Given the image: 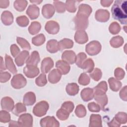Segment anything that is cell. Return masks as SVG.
Listing matches in <instances>:
<instances>
[{"instance_id": "obj_30", "label": "cell", "mask_w": 127, "mask_h": 127, "mask_svg": "<svg viewBox=\"0 0 127 127\" xmlns=\"http://www.w3.org/2000/svg\"><path fill=\"white\" fill-rule=\"evenodd\" d=\"M46 48L47 50L51 53L57 52L59 50L58 41L55 39H52L48 41L46 45Z\"/></svg>"}, {"instance_id": "obj_15", "label": "cell", "mask_w": 127, "mask_h": 127, "mask_svg": "<svg viewBox=\"0 0 127 127\" xmlns=\"http://www.w3.org/2000/svg\"><path fill=\"white\" fill-rule=\"evenodd\" d=\"M76 56L73 51H65L62 56V59L63 61L70 64H73L75 63Z\"/></svg>"}, {"instance_id": "obj_49", "label": "cell", "mask_w": 127, "mask_h": 127, "mask_svg": "<svg viewBox=\"0 0 127 127\" xmlns=\"http://www.w3.org/2000/svg\"><path fill=\"white\" fill-rule=\"evenodd\" d=\"M54 4L56 10L58 13H63L65 10V5L64 3L62 1L56 0L54 1Z\"/></svg>"}, {"instance_id": "obj_10", "label": "cell", "mask_w": 127, "mask_h": 127, "mask_svg": "<svg viewBox=\"0 0 127 127\" xmlns=\"http://www.w3.org/2000/svg\"><path fill=\"white\" fill-rule=\"evenodd\" d=\"M95 17L97 21L101 22H105L109 20L110 13L107 10L100 9L96 11Z\"/></svg>"}, {"instance_id": "obj_6", "label": "cell", "mask_w": 127, "mask_h": 127, "mask_svg": "<svg viewBox=\"0 0 127 127\" xmlns=\"http://www.w3.org/2000/svg\"><path fill=\"white\" fill-rule=\"evenodd\" d=\"M18 123L20 127H31L33 126V117L29 113L23 114L20 115Z\"/></svg>"}, {"instance_id": "obj_54", "label": "cell", "mask_w": 127, "mask_h": 127, "mask_svg": "<svg viewBox=\"0 0 127 127\" xmlns=\"http://www.w3.org/2000/svg\"><path fill=\"white\" fill-rule=\"evenodd\" d=\"M88 108L90 112H98L101 110V107L98 104L94 102H90L88 104Z\"/></svg>"}, {"instance_id": "obj_27", "label": "cell", "mask_w": 127, "mask_h": 127, "mask_svg": "<svg viewBox=\"0 0 127 127\" xmlns=\"http://www.w3.org/2000/svg\"><path fill=\"white\" fill-rule=\"evenodd\" d=\"M5 67L9 71L13 74H15L17 73V71L15 64L13 63L12 59L7 54H5Z\"/></svg>"}, {"instance_id": "obj_60", "label": "cell", "mask_w": 127, "mask_h": 127, "mask_svg": "<svg viewBox=\"0 0 127 127\" xmlns=\"http://www.w3.org/2000/svg\"><path fill=\"white\" fill-rule=\"evenodd\" d=\"M9 0H0V7L1 8H5L9 5Z\"/></svg>"}, {"instance_id": "obj_25", "label": "cell", "mask_w": 127, "mask_h": 127, "mask_svg": "<svg viewBox=\"0 0 127 127\" xmlns=\"http://www.w3.org/2000/svg\"><path fill=\"white\" fill-rule=\"evenodd\" d=\"M80 95L84 101H89L94 98L93 90L90 88H85L82 90Z\"/></svg>"}, {"instance_id": "obj_47", "label": "cell", "mask_w": 127, "mask_h": 127, "mask_svg": "<svg viewBox=\"0 0 127 127\" xmlns=\"http://www.w3.org/2000/svg\"><path fill=\"white\" fill-rule=\"evenodd\" d=\"M86 58L87 56L84 53H80L78 54L76 57L75 64L79 67L81 68L83 62L86 60Z\"/></svg>"}, {"instance_id": "obj_51", "label": "cell", "mask_w": 127, "mask_h": 127, "mask_svg": "<svg viewBox=\"0 0 127 127\" xmlns=\"http://www.w3.org/2000/svg\"><path fill=\"white\" fill-rule=\"evenodd\" d=\"M78 81L82 85H87L90 82V78L85 73H82L78 78Z\"/></svg>"}, {"instance_id": "obj_44", "label": "cell", "mask_w": 127, "mask_h": 127, "mask_svg": "<svg viewBox=\"0 0 127 127\" xmlns=\"http://www.w3.org/2000/svg\"><path fill=\"white\" fill-rule=\"evenodd\" d=\"M47 83L46 75L45 73H41L40 75L36 78L35 83L38 86L42 87L45 86Z\"/></svg>"}, {"instance_id": "obj_2", "label": "cell", "mask_w": 127, "mask_h": 127, "mask_svg": "<svg viewBox=\"0 0 127 127\" xmlns=\"http://www.w3.org/2000/svg\"><path fill=\"white\" fill-rule=\"evenodd\" d=\"M49 108V105L47 101H41L35 105L33 109V113L37 117H42L46 114Z\"/></svg>"}, {"instance_id": "obj_43", "label": "cell", "mask_w": 127, "mask_h": 127, "mask_svg": "<svg viewBox=\"0 0 127 127\" xmlns=\"http://www.w3.org/2000/svg\"><path fill=\"white\" fill-rule=\"evenodd\" d=\"M69 113L63 108H61L58 110L56 113L57 117L61 121H65L69 117Z\"/></svg>"}, {"instance_id": "obj_46", "label": "cell", "mask_w": 127, "mask_h": 127, "mask_svg": "<svg viewBox=\"0 0 127 127\" xmlns=\"http://www.w3.org/2000/svg\"><path fill=\"white\" fill-rule=\"evenodd\" d=\"M16 21L17 24L21 27L27 26L29 22L28 18L25 15H21L17 17L16 19Z\"/></svg>"}, {"instance_id": "obj_9", "label": "cell", "mask_w": 127, "mask_h": 127, "mask_svg": "<svg viewBox=\"0 0 127 127\" xmlns=\"http://www.w3.org/2000/svg\"><path fill=\"white\" fill-rule=\"evenodd\" d=\"M45 29L46 31L50 34H56L60 30V26L56 21L51 20L47 22Z\"/></svg>"}, {"instance_id": "obj_39", "label": "cell", "mask_w": 127, "mask_h": 127, "mask_svg": "<svg viewBox=\"0 0 127 127\" xmlns=\"http://www.w3.org/2000/svg\"><path fill=\"white\" fill-rule=\"evenodd\" d=\"M75 114L78 118L84 117L86 114V110L85 107L81 104L77 105L75 110Z\"/></svg>"}, {"instance_id": "obj_45", "label": "cell", "mask_w": 127, "mask_h": 127, "mask_svg": "<svg viewBox=\"0 0 127 127\" xmlns=\"http://www.w3.org/2000/svg\"><path fill=\"white\" fill-rule=\"evenodd\" d=\"M121 29L120 25L117 22H113L111 23L109 27L110 32L113 35L118 34L120 31Z\"/></svg>"}, {"instance_id": "obj_32", "label": "cell", "mask_w": 127, "mask_h": 127, "mask_svg": "<svg viewBox=\"0 0 127 127\" xmlns=\"http://www.w3.org/2000/svg\"><path fill=\"white\" fill-rule=\"evenodd\" d=\"M66 93L70 96H74L78 93L79 86L75 83H68L65 88Z\"/></svg>"}, {"instance_id": "obj_5", "label": "cell", "mask_w": 127, "mask_h": 127, "mask_svg": "<svg viewBox=\"0 0 127 127\" xmlns=\"http://www.w3.org/2000/svg\"><path fill=\"white\" fill-rule=\"evenodd\" d=\"M73 21L75 24V29L78 30H85L87 28L88 25V18L76 15L73 19Z\"/></svg>"}, {"instance_id": "obj_36", "label": "cell", "mask_w": 127, "mask_h": 127, "mask_svg": "<svg viewBox=\"0 0 127 127\" xmlns=\"http://www.w3.org/2000/svg\"><path fill=\"white\" fill-rule=\"evenodd\" d=\"M41 25L40 23L37 21H33L28 28V31L31 35H35L38 33L40 30Z\"/></svg>"}, {"instance_id": "obj_56", "label": "cell", "mask_w": 127, "mask_h": 127, "mask_svg": "<svg viewBox=\"0 0 127 127\" xmlns=\"http://www.w3.org/2000/svg\"><path fill=\"white\" fill-rule=\"evenodd\" d=\"M10 52L12 56L15 57L20 52V49L16 45L13 44L10 46Z\"/></svg>"}, {"instance_id": "obj_52", "label": "cell", "mask_w": 127, "mask_h": 127, "mask_svg": "<svg viewBox=\"0 0 127 127\" xmlns=\"http://www.w3.org/2000/svg\"><path fill=\"white\" fill-rule=\"evenodd\" d=\"M74 106L73 102L71 101H66L64 102L61 106V108L66 110L69 114L71 113L74 109Z\"/></svg>"}, {"instance_id": "obj_8", "label": "cell", "mask_w": 127, "mask_h": 127, "mask_svg": "<svg viewBox=\"0 0 127 127\" xmlns=\"http://www.w3.org/2000/svg\"><path fill=\"white\" fill-rule=\"evenodd\" d=\"M24 74L28 78H34L39 73V69L37 66L26 65L23 68Z\"/></svg>"}, {"instance_id": "obj_34", "label": "cell", "mask_w": 127, "mask_h": 127, "mask_svg": "<svg viewBox=\"0 0 127 127\" xmlns=\"http://www.w3.org/2000/svg\"><path fill=\"white\" fill-rule=\"evenodd\" d=\"M124 40L122 37L117 36L113 37L110 41V44L112 47L115 48H118L122 46L124 43Z\"/></svg>"}, {"instance_id": "obj_40", "label": "cell", "mask_w": 127, "mask_h": 127, "mask_svg": "<svg viewBox=\"0 0 127 127\" xmlns=\"http://www.w3.org/2000/svg\"><path fill=\"white\" fill-rule=\"evenodd\" d=\"M79 1L66 0L65 2V8L69 12H75L76 10L75 4Z\"/></svg>"}, {"instance_id": "obj_12", "label": "cell", "mask_w": 127, "mask_h": 127, "mask_svg": "<svg viewBox=\"0 0 127 127\" xmlns=\"http://www.w3.org/2000/svg\"><path fill=\"white\" fill-rule=\"evenodd\" d=\"M54 66V62L50 57L44 58L41 63V69L43 73H47Z\"/></svg>"}, {"instance_id": "obj_53", "label": "cell", "mask_w": 127, "mask_h": 127, "mask_svg": "<svg viewBox=\"0 0 127 127\" xmlns=\"http://www.w3.org/2000/svg\"><path fill=\"white\" fill-rule=\"evenodd\" d=\"M114 75L118 80H121L125 75V71L121 67H117L115 70Z\"/></svg>"}, {"instance_id": "obj_41", "label": "cell", "mask_w": 127, "mask_h": 127, "mask_svg": "<svg viewBox=\"0 0 127 127\" xmlns=\"http://www.w3.org/2000/svg\"><path fill=\"white\" fill-rule=\"evenodd\" d=\"M114 118L120 124H125L127 122V114L125 112H119L115 115Z\"/></svg>"}, {"instance_id": "obj_33", "label": "cell", "mask_w": 127, "mask_h": 127, "mask_svg": "<svg viewBox=\"0 0 127 127\" xmlns=\"http://www.w3.org/2000/svg\"><path fill=\"white\" fill-rule=\"evenodd\" d=\"M94 67V63L91 59H87L83 62L81 68L83 69L85 72L90 73L93 70Z\"/></svg>"}, {"instance_id": "obj_26", "label": "cell", "mask_w": 127, "mask_h": 127, "mask_svg": "<svg viewBox=\"0 0 127 127\" xmlns=\"http://www.w3.org/2000/svg\"><path fill=\"white\" fill-rule=\"evenodd\" d=\"M1 20L3 24L5 25H9L13 23V15L9 11H4L1 15Z\"/></svg>"}, {"instance_id": "obj_21", "label": "cell", "mask_w": 127, "mask_h": 127, "mask_svg": "<svg viewBox=\"0 0 127 127\" xmlns=\"http://www.w3.org/2000/svg\"><path fill=\"white\" fill-rule=\"evenodd\" d=\"M40 61L39 53L37 51H34L31 53L26 62L27 65L37 66Z\"/></svg>"}, {"instance_id": "obj_24", "label": "cell", "mask_w": 127, "mask_h": 127, "mask_svg": "<svg viewBox=\"0 0 127 127\" xmlns=\"http://www.w3.org/2000/svg\"><path fill=\"white\" fill-rule=\"evenodd\" d=\"M89 127H101L102 120L100 115L98 114H92L90 117Z\"/></svg>"}, {"instance_id": "obj_1", "label": "cell", "mask_w": 127, "mask_h": 127, "mask_svg": "<svg viewBox=\"0 0 127 127\" xmlns=\"http://www.w3.org/2000/svg\"><path fill=\"white\" fill-rule=\"evenodd\" d=\"M127 0H117L111 8L112 15L114 19L118 20L122 24H127Z\"/></svg>"}, {"instance_id": "obj_61", "label": "cell", "mask_w": 127, "mask_h": 127, "mask_svg": "<svg viewBox=\"0 0 127 127\" xmlns=\"http://www.w3.org/2000/svg\"><path fill=\"white\" fill-rule=\"evenodd\" d=\"M4 66V64H3V58L2 57H1V64H0V71H2V70H5L6 68Z\"/></svg>"}, {"instance_id": "obj_14", "label": "cell", "mask_w": 127, "mask_h": 127, "mask_svg": "<svg viewBox=\"0 0 127 127\" xmlns=\"http://www.w3.org/2000/svg\"><path fill=\"white\" fill-rule=\"evenodd\" d=\"M92 11L91 7L86 4H81L79 6L78 10L76 15L88 18Z\"/></svg>"}, {"instance_id": "obj_62", "label": "cell", "mask_w": 127, "mask_h": 127, "mask_svg": "<svg viewBox=\"0 0 127 127\" xmlns=\"http://www.w3.org/2000/svg\"><path fill=\"white\" fill-rule=\"evenodd\" d=\"M13 126H19V125L18 124V122H15L14 121H12L10 122L9 125V127H13Z\"/></svg>"}, {"instance_id": "obj_17", "label": "cell", "mask_w": 127, "mask_h": 127, "mask_svg": "<svg viewBox=\"0 0 127 127\" xmlns=\"http://www.w3.org/2000/svg\"><path fill=\"white\" fill-rule=\"evenodd\" d=\"M56 67L63 74H66L68 73L70 69L68 63L63 60L57 61L56 64Z\"/></svg>"}, {"instance_id": "obj_37", "label": "cell", "mask_w": 127, "mask_h": 127, "mask_svg": "<svg viewBox=\"0 0 127 127\" xmlns=\"http://www.w3.org/2000/svg\"><path fill=\"white\" fill-rule=\"evenodd\" d=\"M46 38L43 34H40L32 39V44L36 46H39L42 45L45 42Z\"/></svg>"}, {"instance_id": "obj_48", "label": "cell", "mask_w": 127, "mask_h": 127, "mask_svg": "<svg viewBox=\"0 0 127 127\" xmlns=\"http://www.w3.org/2000/svg\"><path fill=\"white\" fill-rule=\"evenodd\" d=\"M89 75L94 80L97 81L101 79L102 75V73L99 68H96L91 72V73H90Z\"/></svg>"}, {"instance_id": "obj_16", "label": "cell", "mask_w": 127, "mask_h": 127, "mask_svg": "<svg viewBox=\"0 0 127 127\" xmlns=\"http://www.w3.org/2000/svg\"><path fill=\"white\" fill-rule=\"evenodd\" d=\"M29 57V53L27 51H22L15 59V62L18 66H22Z\"/></svg>"}, {"instance_id": "obj_42", "label": "cell", "mask_w": 127, "mask_h": 127, "mask_svg": "<svg viewBox=\"0 0 127 127\" xmlns=\"http://www.w3.org/2000/svg\"><path fill=\"white\" fill-rule=\"evenodd\" d=\"M16 41L17 43L20 45L22 49L27 50H30L31 49V46L29 42L26 39L21 37H17Z\"/></svg>"}, {"instance_id": "obj_4", "label": "cell", "mask_w": 127, "mask_h": 127, "mask_svg": "<svg viewBox=\"0 0 127 127\" xmlns=\"http://www.w3.org/2000/svg\"><path fill=\"white\" fill-rule=\"evenodd\" d=\"M26 79L22 74L14 75L11 80V85L15 89L22 88L26 85Z\"/></svg>"}, {"instance_id": "obj_3", "label": "cell", "mask_w": 127, "mask_h": 127, "mask_svg": "<svg viewBox=\"0 0 127 127\" xmlns=\"http://www.w3.org/2000/svg\"><path fill=\"white\" fill-rule=\"evenodd\" d=\"M101 50V45L97 41H92L86 45L85 51L90 56H95L98 54Z\"/></svg>"}, {"instance_id": "obj_57", "label": "cell", "mask_w": 127, "mask_h": 127, "mask_svg": "<svg viewBox=\"0 0 127 127\" xmlns=\"http://www.w3.org/2000/svg\"><path fill=\"white\" fill-rule=\"evenodd\" d=\"M127 86H125L120 91V97L124 101H127Z\"/></svg>"}, {"instance_id": "obj_11", "label": "cell", "mask_w": 127, "mask_h": 127, "mask_svg": "<svg viewBox=\"0 0 127 127\" xmlns=\"http://www.w3.org/2000/svg\"><path fill=\"white\" fill-rule=\"evenodd\" d=\"M1 107L2 110L11 112L14 108V101L9 97H4L1 100Z\"/></svg>"}, {"instance_id": "obj_23", "label": "cell", "mask_w": 127, "mask_h": 127, "mask_svg": "<svg viewBox=\"0 0 127 127\" xmlns=\"http://www.w3.org/2000/svg\"><path fill=\"white\" fill-rule=\"evenodd\" d=\"M95 101L100 105L101 108L103 110L105 106L108 103V97L106 94H94Z\"/></svg>"}, {"instance_id": "obj_38", "label": "cell", "mask_w": 127, "mask_h": 127, "mask_svg": "<svg viewBox=\"0 0 127 127\" xmlns=\"http://www.w3.org/2000/svg\"><path fill=\"white\" fill-rule=\"evenodd\" d=\"M27 0H15L14 2V7L16 10L21 12L25 9L26 7L27 6Z\"/></svg>"}, {"instance_id": "obj_29", "label": "cell", "mask_w": 127, "mask_h": 127, "mask_svg": "<svg viewBox=\"0 0 127 127\" xmlns=\"http://www.w3.org/2000/svg\"><path fill=\"white\" fill-rule=\"evenodd\" d=\"M94 94H106L108 90L107 82L105 81L100 82L93 89Z\"/></svg>"}, {"instance_id": "obj_13", "label": "cell", "mask_w": 127, "mask_h": 127, "mask_svg": "<svg viewBox=\"0 0 127 127\" xmlns=\"http://www.w3.org/2000/svg\"><path fill=\"white\" fill-rule=\"evenodd\" d=\"M74 38L75 42L79 44H84L88 40V37L86 32L83 30H77L75 33Z\"/></svg>"}, {"instance_id": "obj_35", "label": "cell", "mask_w": 127, "mask_h": 127, "mask_svg": "<svg viewBox=\"0 0 127 127\" xmlns=\"http://www.w3.org/2000/svg\"><path fill=\"white\" fill-rule=\"evenodd\" d=\"M13 114L18 116L24 112H26V108L24 104L21 103H17L14 107L13 109L11 111Z\"/></svg>"}, {"instance_id": "obj_18", "label": "cell", "mask_w": 127, "mask_h": 127, "mask_svg": "<svg viewBox=\"0 0 127 127\" xmlns=\"http://www.w3.org/2000/svg\"><path fill=\"white\" fill-rule=\"evenodd\" d=\"M55 11L54 6L51 4H46L43 6L42 13L46 18H50L54 14Z\"/></svg>"}, {"instance_id": "obj_63", "label": "cell", "mask_w": 127, "mask_h": 127, "mask_svg": "<svg viewBox=\"0 0 127 127\" xmlns=\"http://www.w3.org/2000/svg\"><path fill=\"white\" fill-rule=\"evenodd\" d=\"M30 1L32 3H33L34 4H40L41 2H42V0H30Z\"/></svg>"}, {"instance_id": "obj_31", "label": "cell", "mask_w": 127, "mask_h": 127, "mask_svg": "<svg viewBox=\"0 0 127 127\" xmlns=\"http://www.w3.org/2000/svg\"><path fill=\"white\" fill-rule=\"evenodd\" d=\"M108 82L109 84L110 89L115 92H117L122 87V83L119 80L115 79L114 77H110L108 79Z\"/></svg>"}, {"instance_id": "obj_19", "label": "cell", "mask_w": 127, "mask_h": 127, "mask_svg": "<svg viewBox=\"0 0 127 127\" xmlns=\"http://www.w3.org/2000/svg\"><path fill=\"white\" fill-rule=\"evenodd\" d=\"M62 77V73L58 69H54L50 71L48 75V80L52 84L58 82Z\"/></svg>"}, {"instance_id": "obj_50", "label": "cell", "mask_w": 127, "mask_h": 127, "mask_svg": "<svg viewBox=\"0 0 127 127\" xmlns=\"http://www.w3.org/2000/svg\"><path fill=\"white\" fill-rule=\"evenodd\" d=\"M10 120V115L8 111L1 110L0 112V121L1 123H6Z\"/></svg>"}, {"instance_id": "obj_58", "label": "cell", "mask_w": 127, "mask_h": 127, "mask_svg": "<svg viewBox=\"0 0 127 127\" xmlns=\"http://www.w3.org/2000/svg\"><path fill=\"white\" fill-rule=\"evenodd\" d=\"M109 127H119L121 126V124L114 118L113 120L109 123H108Z\"/></svg>"}, {"instance_id": "obj_28", "label": "cell", "mask_w": 127, "mask_h": 127, "mask_svg": "<svg viewBox=\"0 0 127 127\" xmlns=\"http://www.w3.org/2000/svg\"><path fill=\"white\" fill-rule=\"evenodd\" d=\"M73 46V42L67 38H64L58 42V48L59 50H63L65 49L71 48Z\"/></svg>"}, {"instance_id": "obj_7", "label": "cell", "mask_w": 127, "mask_h": 127, "mask_svg": "<svg viewBox=\"0 0 127 127\" xmlns=\"http://www.w3.org/2000/svg\"><path fill=\"white\" fill-rule=\"evenodd\" d=\"M42 127H59V122L53 116H47L42 118L40 122Z\"/></svg>"}, {"instance_id": "obj_59", "label": "cell", "mask_w": 127, "mask_h": 127, "mask_svg": "<svg viewBox=\"0 0 127 127\" xmlns=\"http://www.w3.org/2000/svg\"><path fill=\"white\" fill-rule=\"evenodd\" d=\"M113 2V0H101V4L104 7H108L109 6L111 3Z\"/></svg>"}, {"instance_id": "obj_55", "label": "cell", "mask_w": 127, "mask_h": 127, "mask_svg": "<svg viewBox=\"0 0 127 127\" xmlns=\"http://www.w3.org/2000/svg\"><path fill=\"white\" fill-rule=\"evenodd\" d=\"M11 74L8 72L0 71V81L1 83L5 82L10 78Z\"/></svg>"}, {"instance_id": "obj_22", "label": "cell", "mask_w": 127, "mask_h": 127, "mask_svg": "<svg viewBox=\"0 0 127 127\" xmlns=\"http://www.w3.org/2000/svg\"><path fill=\"white\" fill-rule=\"evenodd\" d=\"M36 100V96L32 92H27L23 96V102L25 105L31 106L33 105Z\"/></svg>"}, {"instance_id": "obj_20", "label": "cell", "mask_w": 127, "mask_h": 127, "mask_svg": "<svg viewBox=\"0 0 127 127\" xmlns=\"http://www.w3.org/2000/svg\"><path fill=\"white\" fill-rule=\"evenodd\" d=\"M39 8L35 4L30 5L27 10L26 14L31 19H35L38 17L39 15Z\"/></svg>"}]
</instances>
